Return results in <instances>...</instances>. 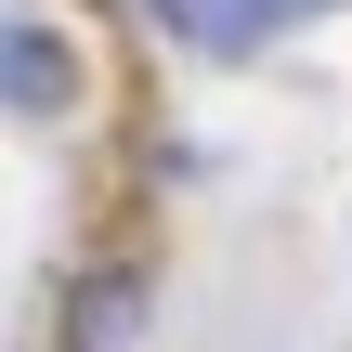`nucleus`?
Here are the masks:
<instances>
[{"mask_svg":"<svg viewBox=\"0 0 352 352\" xmlns=\"http://www.w3.org/2000/svg\"><path fill=\"white\" fill-rule=\"evenodd\" d=\"M144 13H157L183 52H222V65H235V52H261V39H274V13H287V0H144Z\"/></svg>","mask_w":352,"mask_h":352,"instance_id":"f257e3e1","label":"nucleus"},{"mask_svg":"<svg viewBox=\"0 0 352 352\" xmlns=\"http://www.w3.org/2000/svg\"><path fill=\"white\" fill-rule=\"evenodd\" d=\"M0 65H13V118H65V39L52 26H13Z\"/></svg>","mask_w":352,"mask_h":352,"instance_id":"f03ea898","label":"nucleus"},{"mask_svg":"<svg viewBox=\"0 0 352 352\" xmlns=\"http://www.w3.org/2000/svg\"><path fill=\"white\" fill-rule=\"evenodd\" d=\"M287 13H314V0H287Z\"/></svg>","mask_w":352,"mask_h":352,"instance_id":"7ed1b4c3","label":"nucleus"}]
</instances>
